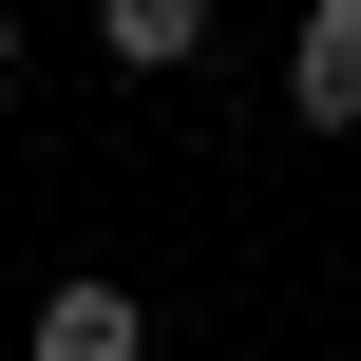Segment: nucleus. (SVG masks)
I'll use <instances>...</instances> for the list:
<instances>
[{"label":"nucleus","mask_w":361,"mask_h":361,"mask_svg":"<svg viewBox=\"0 0 361 361\" xmlns=\"http://www.w3.org/2000/svg\"><path fill=\"white\" fill-rule=\"evenodd\" d=\"M286 114H305V133H361V0H305V38H286Z\"/></svg>","instance_id":"f257e3e1"},{"label":"nucleus","mask_w":361,"mask_h":361,"mask_svg":"<svg viewBox=\"0 0 361 361\" xmlns=\"http://www.w3.org/2000/svg\"><path fill=\"white\" fill-rule=\"evenodd\" d=\"M19 361H152V305L76 267V286H38V343H19Z\"/></svg>","instance_id":"f03ea898"},{"label":"nucleus","mask_w":361,"mask_h":361,"mask_svg":"<svg viewBox=\"0 0 361 361\" xmlns=\"http://www.w3.org/2000/svg\"><path fill=\"white\" fill-rule=\"evenodd\" d=\"M95 57L114 76H171V57H209V0H95Z\"/></svg>","instance_id":"7ed1b4c3"},{"label":"nucleus","mask_w":361,"mask_h":361,"mask_svg":"<svg viewBox=\"0 0 361 361\" xmlns=\"http://www.w3.org/2000/svg\"><path fill=\"white\" fill-rule=\"evenodd\" d=\"M0 76H19V19H0Z\"/></svg>","instance_id":"20e7f679"}]
</instances>
